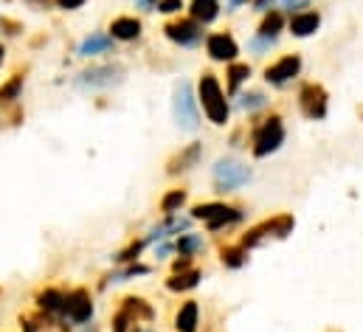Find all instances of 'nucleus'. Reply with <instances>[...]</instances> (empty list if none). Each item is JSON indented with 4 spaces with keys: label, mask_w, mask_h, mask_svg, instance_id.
Instances as JSON below:
<instances>
[{
    "label": "nucleus",
    "mask_w": 363,
    "mask_h": 332,
    "mask_svg": "<svg viewBox=\"0 0 363 332\" xmlns=\"http://www.w3.org/2000/svg\"><path fill=\"white\" fill-rule=\"evenodd\" d=\"M197 104L203 107L206 118L217 127L228 124V116H231V107H228V99H225V87L220 84L217 74L211 71H203L200 74V82H197Z\"/></svg>",
    "instance_id": "nucleus-1"
},
{
    "label": "nucleus",
    "mask_w": 363,
    "mask_h": 332,
    "mask_svg": "<svg viewBox=\"0 0 363 332\" xmlns=\"http://www.w3.org/2000/svg\"><path fill=\"white\" fill-rule=\"evenodd\" d=\"M284 135H287V130H284L281 116L271 113V116L259 118L254 124V130H251V153H254V158H268V155H273L284 144Z\"/></svg>",
    "instance_id": "nucleus-2"
},
{
    "label": "nucleus",
    "mask_w": 363,
    "mask_h": 332,
    "mask_svg": "<svg viewBox=\"0 0 363 332\" xmlns=\"http://www.w3.org/2000/svg\"><path fill=\"white\" fill-rule=\"evenodd\" d=\"M245 211L237 209V206H228L223 200H214V203H200L191 209V220H203L208 231H223V228H231L237 223H242Z\"/></svg>",
    "instance_id": "nucleus-3"
},
{
    "label": "nucleus",
    "mask_w": 363,
    "mask_h": 332,
    "mask_svg": "<svg viewBox=\"0 0 363 332\" xmlns=\"http://www.w3.org/2000/svg\"><path fill=\"white\" fill-rule=\"evenodd\" d=\"M211 180H214L217 194H231V192H237L240 186H245L251 180V169L237 158H220L211 166Z\"/></svg>",
    "instance_id": "nucleus-4"
},
{
    "label": "nucleus",
    "mask_w": 363,
    "mask_h": 332,
    "mask_svg": "<svg viewBox=\"0 0 363 332\" xmlns=\"http://www.w3.org/2000/svg\"><path fill=\"white\" fill-rule=\"evenodd\" d=\"M293 226H296V220H293L290 214H279V217H273V220H265V223L254 226V228L240 240V245L251 250V248L265 245L268 240H284L287 234H293Z\"/></svg>",
    "instance_id": "nucleus-5"
},
{
    "label": "nucleus",
    "mask_w": 363,
    "mask_h": 332,
    "mask_svg": "<svg viewBox=\"0 0 363 332\" xmlns=\"http://www.w3.org/2000/svg\"><path fill=\"white\" fill-rule=\"evenodd\" d=\"M62 319L71 321L74 327H85L93 319V296L88 287H74L65 293L62 304Z\"/></svg>",
    "instance_id": "nucleus-6"
},
{
    "label": "nucleus",
    "mask_w": 363,
    "mask_h": 332,
    "mask_svg": "<svg viewBox=\"0 0 363 332\" xmlns=\"http://www.w3.org/2000/svg\"><path fill=\"white\" fill-rule=\"evenodd\" d=\"M164 34L169 43L181 45V48H197L206 40V31L200 23H194L191 17H175L164 26Z\"/></svg>",
    "instance_id": "nucleus-7"
},
{
    "label": "nucleus",
    "mask_w": 363,
    "mask_h": 332,
    "mask_svg": "<svg viewBox=\"0 0 363 332\" xmlns=\"http://www.w3.org/2000/svg\"><path fill=\"white\" fill-rule=\"evenodd\" d=\"M172 110L175 118L183 130H197L200 127V113H197V96L189 82H181L175 87V99H172Z\"/></svg>",
    "instance_id": "nucleus-8"
},
{
    "label": "nucleus",
    "mask_w": 363,
    "mask_h": 332,
    "mask_svg": "<svg viewBox=\"0 0 363 332\" xmlns=\"http://www.w3.org/2000/svg\"><path fill=\"white\" fill-rule=\"evenodd\" d=\"M327 104H330V99H327V90H324L321 84H315V82L301 84V90H298V110H301L307 118L321 121V118L327 116Z\"/></svg>",
    "instance_id": "nucleus-9"
},
{
    "label": "nucleus",
    "mask_w": 363,
    "mask_h": 332,
    "mask_svg": "<svg viewBox=\"0 0 363 332\" xmlns=\"http://www.w3.org/2000/svg\"><path fill=\"white\" fill-rule=\"evenodd\" d=\"M121 77H124V68H118V65H91L77 77V84L85 90H99V87L118 84Z\"/></svg>",
    "instance_id": "nucleus-10"
},
{
    "label": "nucleus",
    "mask_w": 363,
    "mask_h": 332,
    "mask_svg": "<svg viewBox=\"0 0 363 332\" xmlns=\"http://www.w3.org/2000/svg\"><path fill=\"white\" fill-rule=\"evenodd\" d=\"M206 54L214 60V62H237V54H240V45L234 40L231 31H214V34H206Z\"/></svg>",
    "instance_id": "nucleus-11"
},
{
    "label": "nucleus",
    "mask_w": 363,
    "mask_h": 332,
    "mask_svg": "<svg viewBox=\"0 0 363 332\" xmlns=\"http://www.w3.org/2000/svg\"><path fill=\"white\" fill-rule=\"evenodd\" d=\"M301 74V57L298 54H284L276 62H271L265 68V82L273 87H284L287 82H293Z\"/></svg>",
    "instance_id": "nucleus-12"
},
{
    "label": "nucleus",
    "mask_w": 363,
    "mask_h": 332,
    "mask_svg": "<svg viewBox=\"0 0 363 332\" xmlns=\"http://www.w3.org/2000/svg\"><path fill=\"white\" fill-rule=\"evenodd\" d=\"M144 31V23L135 17V14H118L110 20L107 26V34L116 40V43H135Z\"/></svg>",
    "instance_id": "nucleus-13"
},
{
    "label": "nucleus",
    "mask_w": 363,
    "mask_h": 332,
    "mask_svg": "<svg viewBox=\"0 0 363 332\" xmlns=\"http://www.w3.org/2000/svg\"><path fill=\"white\" fill-rule=\"evenodd\" d=\"M318 28H321V14H318L315 9L296 11V14H290V20H287V31H290L293 37H310V34H315Z\"/></svg>",
    "instance_id": "nucleus-14"
},
{
    "label": "nucleus",
    "mask_w": 363,
    "mask_h": 332,
    "mask_svg": "<svg viewBox=\"0 0 363 332\" xmlns=\"http://www.w3.org/2000/svg\"><path fill=\"white\" fill-rule=\"evenodd\" d=\"M116 48V40L107 34V31H93L88 34L82 43H79V57L82 60H96V57H101V54H110Z\"/></svg>",
    "instance_id": "nucleus-15"
},
{
    "label": "nucleus",
    "mask_w": 363,
    "mask_h": 332,
    "mask_svg": "<svg viewBox=\"0 0 363 332\" xmlns=\"http://www.w3.org/2000/svg\"><path fill=\"white\" fill-rule=\"evenodd\" d=\"M34 301H37V310L45 313L48 319H62L65 290H60V287H43V290L34 296Z\"/></svg>",
    "instance_id": "nucleus-16"
},
{
    "label": "nucleus",
    "mask_w": 363,
    "mask_h": 332,
    "mask_svg": "<svg viewBox=\"0 0 363 332\" xmlns=\"http://www.w3.org/2000/svg\"><path fill=\"white\" fill-rule=\"evenodd\" d=\"M200 158H203V144H189L167 164V175L175 177V175H183V172H191L194 166L200 164Z\"/></svg>",
    "instance_id": "nucleus-17"
},
{
    "label": "nucleus",
    "mask_w": 363,
    "mask_h": 332,
    "mask_svg": "<svg viewBox=\"0 0 363 332\" xmlns=\"http://www.w3.org/2000/svg\"><path fill=\"white\" fill-rule=\"evenodd\" d=\"M200 327V304L194 299H186L178 313H175V330L178 332H197Z\"/></svg>",
    "instance_id": "nucleus-18"
},
{
    "label": "nucleus",
    "mask_w": 363,
    "mask_h": 332,
    "mask_svg": "<svg viewBox=\"0 0 363 332\" xmlns=\"http://www.w3.org/2000/svg\"><path fill=\"white\" fill-rule=\"evenodd\" d=\"M23 87H26V77L20 71L11 74L6 82L0 84V107H14L23 99Z\"/></svg>",
    "instance_id": "nucleus-19"
},
{
    "label": "nucleus",
    "mask_w": 363,
    "mask_h": 332,
    "mask_svg": "<svg viewBox=\"0 0 363 332\" xmlns=\"http://www.w3.org/2000/svg\"><path fill=\"white\" fill-rule=\"evenodd\" d=\"M189 17L200 26H208L220 17V0H191L189 6Z\"/></svg>",
    "instance_id": "nucleus-20"
},
{
    "label": "nucleus",
    "mask_w": 363,
    "mask_h": 332,
    "mask_svg": "<svg viewBox=\"0 0 363 332\" xmlns=\"http://www.w3.org/2000/svg\"><path fill=\"white\" fill-rule=\"evenodd\" d=\"M287 28V14L284 11H279V9H271V11H265L262 14V23H259V37H268V40H276L281 31Z\"/></svg>",
    "instance_id": "nucleus-21"
},
{
    "label": "nucleus",
    "mask_w": 363,
    "mask_h": 332,
    "mask_svg": "<svg viewBox=\"0 0 363 332\" xmlns=\"http://www.w3.org/2000/svg\"><path fill=\"white\" fill-rule=\"evenodd\" d=\"M251 79V65H245V62H228V68H225V90L234 96V93H240V87Z\"/></svg>",
    "instance_id": "nucleus-22"
},
{
    "label": "nucleus",
    "mask_w": 363,
    "mask_h": 332,
    "mask_svg": "<svg viewBox=\"0 0 363 332\" xmlns=\"http://www.w3.org/2000/svg\"><path fill=\"white\" fill-rule=\"evenodd\" d=\"M175 250H178V256H200L203 250H206V240H203V234H194V231H183L181 237L175 240Z\"/></svg>",
    "instance_id": "nucleus-23"
},
{
    "label": "nucleus",
    "mask_w": 363,
    "mask_h": 332,
    "mask_svg": "<svg viewBox=\"0 0 363 332\" xmlns=\"http://www.w3.org/2000/svg\"><path fill=\"white\" fill-rule=\"evenodd\" d=\"M200 284V270H183V273H172L169 279H167V287L172 290V293H189V290H194Z\"/></svg>",
    "instance_id": "nucleus-24"
},
{
    "label": "nucleus",
    "mask_w": 363,
    "mask_h": 332,
    "mask_svg": "<svg viewBox=\"0 0 363 332\" xmlns=\"http://www.w3.org/2000/svg\"><path fill=\"white\" fill-rule=\"evenodd\" d=\"M240 110L242 113H248V116H254V113H259V110H265L268 107V96L262 93V90H248V93H240Z\"/></svg>",
    "instance_id": "nucleus-25"
},
{
    "label": "nucleus",
    "mask_w": 363,
    "mask_h": 332,
    "mask_svg": "<svg viewBox=\"0 0 363 332\" xmlns=\"http://www.w3.org/2000/svg\"><path fill=\"white\" fill-rule=\"evenodd\" d=\"M186 200H189V192H186V189H169V192L161 197V211H164V217L178 214L183 206H186Z\"/></svg>",
    "instance_id": "nucleus-26"
},
{
    "label": "nucleus",
    "mask_w": 363,
    "mask_h": 332,
    "mask_svg": "<svg viewBox=\"0 0 363 332\" xmlns=\"http://www.w3.org/2000/svg\"><path fill=\"white\" fill-rule=\"evenodd\" d=\"M220 259H223V265L225 267H242L245 262H248V248H242L240 243L237 245H225V248L220 250Z\"/></svg>",
    "instance_id": "nucleus-27"
},
{
    "label": "nucleus",
    "mask_w": 363,
    "mask_h": 332,
    "mask_svg": "<svg viewBox=\"0 0 363 332\" xmlns=\"http://www.w3.org/2000/svg\"><path fill=\"white\" fill-rule=\"evenodd\" d=\"M144 248H147L144 240H133L127 248H121L116 256H113V262H118V265H133V262H138V256H141V250Z\"/></svg>",
    "instance_id": "nucleus-28"
},
{
    "label": "nucleus",
    "mask_w": 363,
    "mask_h": 332,
    "mask_svg": "<svg viewBox=\"0 0 363 332\" xmlns=\"http://www.w3.org/2000/svg\"><path fill=\"white\" fill-rule=\"evenodd\" d=\"M150 273V267L147 265H138V262H133V265H127L124 270H118V273H113V276H107L113 284H118V282H130L133 276H147Z\"/></svg>",
    "instance_id": "nucleus-29"
},
{
    "label": "nucleus",
    "mask_w": 363,
    "mask_h": 332,
    "mask_svg": "<svg viewBox=\"0 0 363 332\" xmlns=\"http://www.w3.org/2000/svg\"><path fill=\"white\" fill-rule=\"evenodd\" d=\"M248 45H251V51H254L257 57H262V54H268L273 45H276V40H268V37H259V34H257V37H254Z\"/></svg>",
    "instance_id": "nucleus-30"
},
{
    "label": "nucleus",
    "mask_w": 363,
    "mask_h": 332,
    "mask_svg": "<svg viewBox=\"0 0 363 332\" xmlns=\"http://www.w3.org/2000/svg\"><path fill=\"white\" fill-rule=\"evenodd\" d=\"M161 14H181L183 9V0H158V6H155Z\"/></svg>",
    "instance_id": "nucleus-31"
},
{
    "label": "nucleus",
    "mask_w": 363,
    "mask_h": 332,
    "mask_svg": "<svg viewBox=\"0 0 363 332\" xmlns=\"http://www.w3.org/2000/svg\"><path fill=\"white\" fill-rule=\"evenodd\" d=\"M57 3V9H62V11H77V9H82L88 0H54Z\"/></svg>",
    "instance_id": "nucleus-32"
},
{
    "label": "nucleus",
    "mask_w": 363,
    "mask_h": 332,
    "mask_svg": "<svg viewBox=\"0 0 363 332\" xmlns=\"http://www.w3.org/2000/svg\"><path fill=\"white\" fill-rule=\"evenodd\" d=\"M183 270H191V256H181L172 262V273H183Z\"/></svg>",
    "instance_id": "nucleus-33"
},
{
    "label": "nucleus",
    "mask_w": 363,
    "mask_h": 332,
    "mask_svg": "<svg viewBox=\"0 0 363 332\" xmlns=\"http://www.w3.org/2000/svg\"><path fill=\"white\" fill-rule=\"evenodd\" d=\"M251 6H254L257 11H262V14H265V11H271L273 0H251Z\"/></svg>",
    "instance_id": "nucleus-34"
},
{
    "label": "nucleus",
    "mask_w": 363,
    "mask_h": 332,
    "mask_svg": "<svg viewBox=\"0 0 363 332\" xmlns=\"http://www.w3.org/2000/svg\"><path fill=\"white\" fill-rule=\"evenodd\" d=\"M135 6H138L141 11H155V6H158V0H135Z\"/></svg>",
    "instance_id": "nucleus-35"
},
{
    "label": "nucleus",
    "mask_w": 363,
    "mask_h": 332,
    "mask_svg": "<svg viewBox=\"0 0 363 332\" xmlns=\"http://www.w3.org/2000/svg\"><path fill=\"white\" fill-rule=\"evenodd\" d=\"M23 3H28V6H34V9H48L54 0H23Z\"/></svg>",
    "instance_id": "nucleus-36"
},
{
    "label": "nucleus",
    "mask_w": 363,
    "mask_h": 332,
    "mask_svg": "<svg viewBox=\"0 0 363 332\" xmlns=\"http://www.w3.org/2000/svg\"><path fill=\"white\" fill-rule=\"evenodd\" d=\"M245 3H251V0H228V11H237V9L245 6Z\"/></svg>",
    "instance_id": "nucleus-37"
},
{
    "label": "nucleus",
    "mask_w": 363,
    "mask_h": 332,
    "mask_svg": "<svg viewBox=\"0 0 363 332\" xmlns=\"http://www.w3.org/2000/svg\"><path fill=\"white\" fill-rule=\"evenodd\" d=\"M133 332H155V327H150V324H138Z\"/></svg>",
    "instance_id": "nucleus-38"
},
{
    "label": "nucleus",
    "mask_w": 363,
    "mask_h": 332,
    "mask_svg": "<svg viewBox=\"0 0 363 332\" xmlns=\"http://www.w3.org/2000/svg\"><path fill=\"white\" fill-rule=\"evenodd\" d=\"M3 60H6V45L0 43V65H3Z\"/></svg>",
    "instance_id": "nucleus-39"
}]
</instances>
